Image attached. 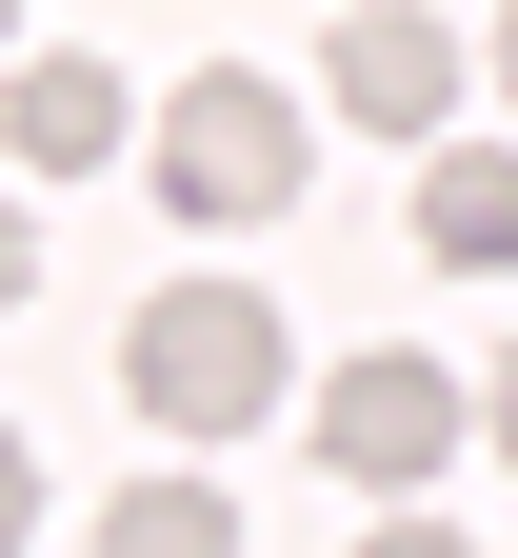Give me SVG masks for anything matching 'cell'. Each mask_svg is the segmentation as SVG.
Wrapping results in <instances>:
<instances>
[{
	"instance_id": "13",
	"label": "cell",
	"mask_w": 518,
	"mask_h": 558,
	"mask_svg": "<svg viewBox=\"0 0 518 558\" xmlns=\"http://www.w3.org/2000/svg\"><path fill=\"white\" fill-rule=\"evenodd\" d=\"M0 21H21V0H0Z\"/></svg>"
},
{
	"instance_id": "7",
	"label": "cell",
	"mask_w": 518,
	"mask_h": 558,
	"mask_svg": "<svg viewBox=\"0 0 518 558\" xmlns=\"http://www.w3.org/2000/svg\"><path fill=\"white\" fill-rule=\"evenodd\" d=\"M100 558H240V499H219V478H120Z\"/></svg>"
},
{
	"instance_id": "1",
	"label": "cell",
	"mask_w": 518,
	"mask_h": 558,
	"mask_svg": "<svg viewBox=\"0 0 518 558\" xmlns=\"http://www.w3.org/2000/svg\"><path fill=\"white\" fill-rule=\"evenodd\" d=\"M140 160H160V199L200 240H240V220H279V199H300V160H320V120L260 81V60H200V81L140 120Z\"/></svg>"
},
{
	"instance_id": "6",
	"label": "cell",
	"mask_w": 518,
	"mask_h": 558,
	"mask_svg": "<svg viewBox=\"0 0 518 558\" xmlns=\"http://www.w3.org/2000/svg\"><path fill=\"white\" fill-rule=\"evenodd\" d=\"M419 259L518 279V140H419Z\"/></svg>"
},
{
	"instance_id": "4",
	"label": "cell",
	"mask_w": 518,
	"mask_h": 558,
	"mask_svg": "<svg viewBox=\"0 0 518 558\" xmlns=\"http://www.w3.org/2000/svg\"><path fill=\"white\" fill-rule=\"evenodd\" d=\"M320 100H339V120H380V140H438V120H459V21L359 0V21H339V60H320Z\"/></svg>"
},
{
	"instance_id": "10",
	"label": "cell",
	"mask_w": 518,
	"mask_h": 558,
	"mask_svg": "<svg viewBox=\"0 0 518 558\" xmlns=\"http://www.w3.org/2000/svg\"><path fill=\"white\" fill-rule=\"evenodd\" d=\"M21 279H40V220H21V199H0V319H21Z\"/></svg>"
},
{
	"instance_id": "5",
	"label": "cell",
	"mask_w": 518,
	"mask_h": 558,
	"mask_svg": "<svg viewBox=\"0 0 518 558\" xmlns=\"http://www.w3.org/2000/svg\"><path fill=\"white\" fill-rule=\"evenodd\" d=\"M120 140H140L120 60H21V81H0V160H21V180H100Z\"/></svg>"
},
{
	"instance_id": "12",
	"label": "cell",
	"mask_w": 518,
	"mask_h": 558,
	"mask_svg": "<svg viewBox=\"0 0 518 558\" xmlns=\"http://www.w3.org/2000/svg\"><path fill=\"white\" fill-rule=\"evenodd\" d=\"M498 100H518V21H498Z\"/></svg>"
},
{
	"instance_id": "9",
	"label": "cell",
	"mask_w": 518,
	"mask_h": 558,
	"mask_svg": "<svg viewBox=\"0 0 518 558\" xmlns=\"http://www.w3.org/2000/svg\"><path fill=\"white\" fill-rule=\"evenodd\" d=\"M21 538H40V459L0 439V558H21Z\"/></svg>"
},
{
	"instance_id": "2",
	"label": "cell",
	"mask_w": 518,
	"mask_h": 558,
	"mask_svg": "<svg viewBox=\"0 0 518 558\" xmlns=\"http://www.w3.org/2000/svg\"><path fill=\"white\" fill-rule=\"evenodd\" d=\"M120 399L160 418V439H240V418H279V300L260 279H160L120 339Z\"/></svg>"
},
{
	"instance_id": "8",
	"label": "cell",
	"mask_w": 518,
	"mask_h": 558,
	"mask_svg": "<svg viewBox=\"0 0 518 558\" xmlns=\"http://www.w3.org/2000/svg\"><path fill=\"white\" fill-rule=\"evenodd\" d=\"M359 558H479V538H459V519H419V499H399V519H380V538H359Z\"/></svg>"
},
{
	"instance_id": "3",
	"label": "cell",
	"mask_w": 518,
	"mask_h": 558,
	"mask_svg": "<svg viewBox=\"0 0 518 558\" xmlns=\"http://www.w3.org/2000/svg\"><path fill=\"white\" fill-rule=\"evenodd\" d=\"M320 459L359 478V499H438V459H459V379H438L419 339L339 360V379H320Z\"/></svg>"
},
{
	"instance_id": "11",
	"label": "cell",
	"mask_w": 518,
	"mask_h": 558,
	"mask_svg": "<svg viewBox=\"0 0 518 558\" xmlns=\"http://www.w3.org/2000/svg\"><path fill=\"white\" fill-rule=\"evenodd\" d=\"M498 459H518V360H498Z\"/></svg>"
}]
</instances>
